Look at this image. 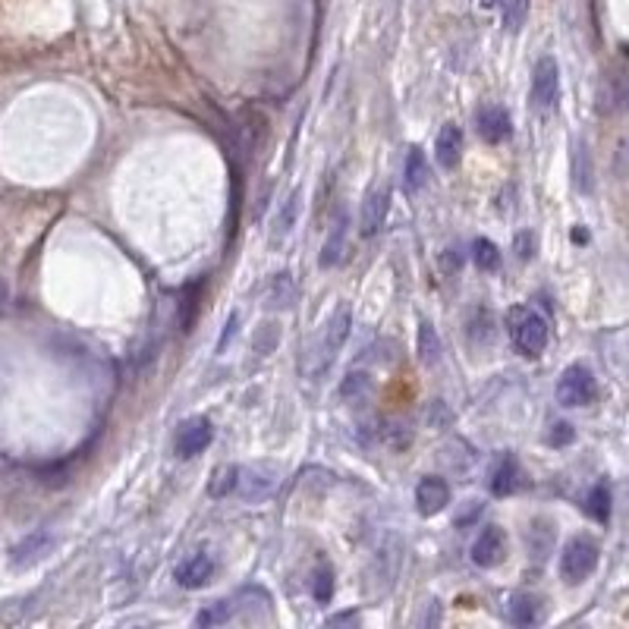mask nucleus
Wrapping results in <instances>:
<instances>
[{
  "instance_id": "33",
  "label": "nucleus",
  "mask_w": 629,
  "mask_h": 629,
  "mask_svg": "<svg viewBox=\"0 0 629 629\" xmlns=\"http://www.w3.org/2000/svg\"><path fill=\"white\" fill-rule=\"evenodd\" d=\"M479 318H482V324L479 321H469V337H475V334H479V340H472V343H479V346H488L491 340H494V315L488 312V309H479Z\"/></svg>"
},
{
  "instance_id": "30",
  "label": "nucleus",
  "mask_w": 629,
  "mask_h": 629,
  "mask_svg": "<svg viewBox=\"0 0 629 629\" xmlns=\"http://www.w3.org/2000/svg\"><path fill=\"white\" fill-rule=\"evenodd\" d=\"M312 598L318 604H328L334 598V570L331 567H318L312 576Z\"/></svg>"
},
{
  "instance_id": "28",
  "label": "nucleus",
  "mask_w": 629,
  "mask_h": 629,
  "mask_svg": "<svg viewBox=\"0 0 629 629\" xmlns=\"http://www.w3.org/2000/svg\"><path fill=\"white\" fill-rule=\"evenodd\" d=\"M293 296H296V287H293L290 274H274L271 290H268V309H277V306L284 309V306H290Z\"/></svg>"
},
{
  "instance_id": "10",
  "label": "nucleus",
  "mask_w": 629,
  "mask_h": 629,
  "mask_svg": "<svg viewBox=\"0 0 629 629\" xmlns=\"http://www.w3.org/2000/svg\"><path fill=\"white\" fill-rule=\"evenodd\" d=\"M488 488L494 497H510L516 491L526 488V472L519 466V460L513 453H504V457H497V463L488 472Z\"/></svg>"
},
{
  "instance_id": "2",
  "label": "nucleus",
  "mask_w": 629,
  "mask_h": 629,
  "mask_svg": "<svg viewBox=\"0 0 629 629\" xmlns=\"http://www.w3.org/2000/svg\"><path fill=\"white\" fill-rule=\"evenodd\" d=\"M507 324H510V340H513V346L523 356H529V359H535V356H541L545 353V346H548V321L541 318L535 309H529V306H516V309H510V315H507Z\"/></svg>"
},
{
  "instance_id": "22",
  "label": "nucleus",
  "mask_w": 629,
  "mask_h": 629,
  "mask_svg": "<svg viewBox=\"0 0 629 629\" xmlns=\"http://www.w3.org/2000/svg\"><path fill=\"white\" fill-rule=\"evenodd\" d=\"M419 359L425 365H438L441 359V337L431 321H419Z\"/></svg>"
},
{
  "instance_id": "24",
  "label": "nucleus",
  "mask_w": 629,
  "mask_h": 629,
  "mask_svg": "<svg viewBox=\"0 0 629 629\" xmlns=\"http://www.w3.org/2000/svg\"><path fill=\"white\" fill-rule=\"evenodd\" d=\"M472 262L479 271H497V265H501V249L491 240H485V236H479V240L472 243Z\"/></svg>"
},
{
  "instance_id": "37",
  "label": "nucleus",
  "mask_w": 629,
  "mask_h": 629,
  "mask_svg": "<svg viewBox=\"0 0 629 629\" xmlns=\"http://www.w3.org/2000/svg\"><path fill=\"white\" fill-rule=\"evenodd\" d=\"M359 623V614L346 611V614H337V617H328V626H356Z\"/></svg>"
},
{
  "instance_id": "12",
  "label": "nucleus",
  "mask_w": 629,
  "mask_h": 629,
  "mask_svg": "<svg viewBox=\"0 0 629 629\" xmlns=\"http://www.w3.org/2000/svg\"><path fill=\"white\" fill-rule=\"evenodd\" d=\"M447 504H450V485L441 475H425L416 485V510L422 516H438L447 510Z\"/></svg>"
},
{
  "instance_id": "18",
  "label": "nucleus",
  "mask_w": 629,
  "mask_h": 629,
  "mask_svg": "<svg viewBox=\"0 0 629 629\" xmlns=\"http://www.w3.org/2000/svg\"><path fill=\"white\" fill-rule=\"evenodd\" d=\"M428 161L422 155V148L419 145H412L409 148V155H406V164H403V186L409 192H419L422 186H428Z\"/></svg>"
},
{
  "instance_id": "11",
  "label": "nucleus",
  "mask_w": 629,
  "mask_h": 629,
  "mask_svg": "<svg viewBox=\"0 0 629 629\" xmlns=\"http://www.w3.org/2000/svg\"><path fill=\"white\" fill-rule=\"evenodd\" d=\"M387 211H390V186L381 183V186H372L362 202V218H359V233L365 236H375L384 221H387Z\"/></svg>"
},
{
  "instance_id": "27",
  "label": "nucleus",
  "mask_w": 629,
  "mask_h": 629,
  "mask_svg": "<svg viewBox=\"0 0 629 629\" xmlns=\"http://www.w3.org/2000/svg\"><path fill=\"white\" fill-rule=\"evenodd\" d=\"M236 475H240V466H218L208 482V494L211 497H227L236 491Z\"/></svg>"
},
{
  "instance_id": "15",
  "label": "nucleus",
  "mask_w": 629,
  "mask_h": 629,
  "mask_svg": "<svg viewBox=\"0 0 629 629\" xmlns=\"http://www.w3.org/2000/svg\"><path fill=\"white\" fill-rule=\"evenodd\" d=\"M463 129L457 123H444L441 133H438V142H435V158L444 170H453L460 167L463 161Z\"/></svg>"
},
{
  "instance_id": "17",
  "label": "nucleus",
  "mask_w": 629,
  "mask_h": 629,
  "mask_svg": "<svg viewBox=\"0 0 629 629\" xmlns=\"http://www.w3.org/2000/svg\"><path fill=\"white\" fill-rule=\"evenodd\" d=\"M346 214H340V218L334 221L328 240H324V249H321V268H337L343 262L346 255Z\"/></svg>"
},
{
  "instance_id": "25",
  "label": "nucleus",
  "mask_w": 629,
  "mask_h": 629,
  "mask_svg": "<svg viewBox=\"0 0 629 629\" xmlns=\"http://www.w3.org/2000/svg\"><path fill=\"white\" fill-rule=\"evenodd\" d=\"M199 296H202V284H189L183 290V299H180V328L189 334L192 324H195V315H199Z\"/></svg>"
},
{
  "instance_id": "16",
  "label": "nucleus",
  "mask_w": 629,
  "mask_h": 629,
  "mask_svg": "<svg viewBox=\"0 0 629 629\" xmlns=\"http://www.w3.org/2000/svg\"><path fill=\"white\" fill-rule=\"evenodd\" d=\"M541 617H545V604H541L538 595H529V592H516V595H510L507 620H510L513 626H538Z\"/></svg>"
},
{
  "instance_id": "14",
  "label": "nucleus",
  "mask_w": 629,
  "mask_h": 629,
  "mask_svg": "<svg viewBox=\"0 0 629 629\" xmlns=\"http://www.w3.org/2000/svg\"><path fill=\"white\" fill-rule=\"evenodd\" d=\"M51 545H54V538L48 532H32V535H26L23 541H19V545H13L10 563H13L16 570L35 567L38 560H45V554L51 551Z\"/></svg>"
},
{
  "instance_id": "6",
  "label": "nucleus",
  "mask_w": 629,
  "mask_h": 629,
  "mask_svg": "<svg viewBox=\"0 0 629 629\" xmlns=\"http://www.w3.org/2000/svg\"><path fill=\"white\" fill-rule=\"evenodd\" d=\"M560 98V70H557V60L554 57H541L535 63V73H532V104L535 111L548 114L557 107Z\"/></svg>"
},
{
  "instance_id": "7",
  "label": "nucleus",
  "mask_w": 629,
  "mask_h": 629,
  "mask_svg": "<svg viewBox=\"0 0 629 629\" xmlns=\"http://www.w3.org/2000/svg\"><path fill=\"white\" fill-rule=\"evenodd\" d=\"M214 441V425L208 416H192L177 428V438H173V450H177L180 460H192Z\"/></svg>"
},
{
  "instance_id": "23",
  "label": "nucleus",
  "mask_w": 629,
  "mask_h": 629,
  "mask_svg": "<svg viewBox=\"0 0 629 629\" xmlns=\"http://www.w3.org/2000/svg\"><path fill=\"white\" fill-rule=\"evenodd\" d=\"M573 173H576V186L582 192H592V155L589 148H585V142L573 145Z\"/></svg>"
},
{
  "instance_id": "34",
  "label": "nucleus",
  "mask_w": 629,
  "mask_h": 629,
  "mask_svg": "<svg viewBox=\"0 0 629 629\" xmlns=\"http://www.w3.org/2000/svg\"><path fill=\"white\" fill-rule=\"evenodd\" d=\"M545 441H548L551 447H567V444L576 441V428H573L570 422H554Z\"/></svg>"
},
{
  "instance_id": "31",
  "label": "nucleus",
  "mask_w": 629,
  "mask_h": 629,
  "mask_svg": "<svg viewBox=\"0 0 629 629\" xmlns=\"http://www.w3.org/2000/svg\"><path fill=\"white\" fill-rule=\"evenodd\" d=\"M501 4H504V29L519 32V26L529 16V0H501Z\"/></svg>"
},
{
  "instance_id": "38",
  "label": "nucleus",
  "mask_w": 629,
  "mask_h": 629,
  "mask_svg": "<svg viewBox=\"0 0 629 629\" xmlns=\"http://www.w3.org/2000/svg\"><path fill=\"white\" fill-rule=\"evenodd\" d=\"M573 243H589V233H585V230H573Z\"/></svg>"
},
{
  "instance_id": "1",
  "label": "nucleus",
  "mask_w": 629,
  "mask_h": 629,
  "mask_svg": "<svg viewBox=\"0 0 629 629\" xmlns=\"http://www.w3.org/2000/svg\"><path fill=\"white\" fill-rule=\"evenodd\" d=\"M350 328H353V312H350V306H343L340 302V306L334 309V315L321 324L318 334L309 340L306 350H302L299 372L306 378H312V381L328 372V368L334 365V359H337V353L343 350L346 337H350Z\"/></svg>"
},
{
  "instance_id": "21",
  "label": "nucleus",
  "mask_w": 629,
  "mask_h": 629,
  "mask_svg": "<svg viewBox=\"0 0 629 629\" xmlns=\"http://www.w3.org/2000/svg\"><path fill=\"white\" fill-rule=\"evenodd\" d=\"M585 513H589L595 523H607V519H611V488L604 482L592 485L589 497H585Z\"/></svg>"
},
{
  "instance_id": "13",
  "label": "nucleus",
  "mask_w": 629,
  "mask_h": 629,
  "mask_svg": "<svg viewBox=\"0 0 629 629\" xmlns=\"http://www.w3.org/2000/svg\"><path fill=\"white\" fill-rule=\"evenodd\" d=\"M214 570H218V563H214V557L205 554V551H199V554L186 557L173 576H177V585H183V589H202V585L211 582Z\"/></svg>"
},
{
  "instance_id": "32",
  "label": "nucleus",
  "mask_w": 629,
  "mask_h": 629,
  "mask_svg": "<svg viewBox=\"0 0 629 629\" xmlns=\"http://www.w3.org/2000/svg\"><path fill=\"white\" fill-rule=\"evenodd\" d=\"M230 604L227 601H214L208 604L205 611H199V617H195V626H218V623H227L230 620Z\"/></svg>"
},
{
  "instance_id": "4",
  "label": "nucleus",
  "mask_w": 629,
  "mask_h": 629,
  "mask_svg": "<svg viewBox=\"0 0 629 629\" xmlns=\"http://www.w3.org/2000/svg\"><path fill=\"white\" fill-rule=\"evenodd\" d=\"M280 485V466L274 463H252V466H243L240 475H236V491L246 504H265L268 497H274Z\"/></svg>"
},
{
  "instance_id": "8",
  "label": "nucleus",
  "mask_w": 629,
  "mask_h": 629,
  "mask_svg": "<svg viewBox=\"0 0 629 629\" xmlns=\"http://www.w3.org/2000/svg\"><path fill=\"white\" fill-rule=\"evenodd\" d=\"M475 133H479L482 142L488 145H501L513 136V120L510 111L501 104H482L475 111Z\"/></svg>"
},
{
  "instance_id": "26",
  "label": "nucleus",
  "mask_w": 629,
  "mask_h": 629,
  "mask_svg": "<svg viewBox=\"0 0 629 629\" xmlns=\"http://www.w3.org/2000/svg\"><path fill=\"white\" fill-rule=\"evenodd\" d=\"M368 394H372V381H368V375H362V372H350L343 378V384H340V397L346 403H359Z\"/></svg>"
},
{
  "instance_id": "3",
  "label": "nucleus",
  "mask_w": 629,
  "mask_h": 629,
  "mask_svg": "<svg viewBox=\"0 0 629 629\" xmlns=\"http://www.w3.org/2000/svg\"><path fill=\"white\" fill-rule=\"evenodd\" d=\"M598 557H601V551H598V545L592 538H585V535L570 538L567 548H563V554H560V579L567 585L585 582L595 573Z\"/></svg>"
},
{
  "instance_id": "36",
  "label": "nucleus",
  "mask_w": 629,
  "mask_h": 629,
  "mask_svg": "<svg viewBox=\"0 0 629 629\" xmlns=\"http://www.w3.org/2000/svg\"><path fill=\"white\" fill-rule=\"evenodd\" d=\"M236 324H240V312H233V315H230L227 328H224V334H221V340H218V353H224V350H227V343H230V340H233V334H236Z\"/></svg>"
},
{
  "instance_id": "9",
  "label": "nucleus",
  "mask_w": 629,
  "mask_h": 629,
  "mask_svg": "<svg viewBox=\"0 0 629 629\" xmlns=\"http://www.w3.org/2000/svg\"><path fill=\"white\" fill-rule=\"evenodd\" d=\"M507 557V532L501 526H485L472 541V563L482 570H494Z\"/></svg>"
},
{
  "instance_id": "29",
  "label": "nucleus",
  "mask_w": 629,
  "mask_h": 629,
  "mask_svg": "<svg viewBox=\"0 0 629 629\" xmlns=\"http://www.w3.org/2000/svg\"><path fill=\"white\" fill-rule=\"evenodd\" d=\"M551 541H554V529H551L548 523H541V519L526 532V545L532 548V554H535L538 560H545V557H548Z\"/></svg>"
},
{
  "instance_id": "35",
  "label": "nucleus",
  "mask_w": 629,
  "mask_h": 629,
  "mask_svg": "<svg viewBox=\"0 0 629 629\" xmlns=\"http://www.w3.org/2000/svg\"><path fill=\"white\" fill-rule=\"evenodd\" d=\"M532 249H535V236L532 233H519L516 236V255L523 258V262H529V258L535 255Z\"/></svg>"
},
{
  "instance_id": "39",
  "label": "nucleus",
  "mask_w": 629,
  "mask_h": 629,
  "mask_svg": "<svg viewBox=\"0 0 629 629\" xmlns=\"http://www.w3.org/2000/svg\"><path fill=\"white\" fill-rule=\"evenodd\" d=\"M479 4H482L485 10H494V7H501V0H479Z\"/></svg>"
},
{
  "instance_id": "5",
  "label": "nucleus",
  "mask_w": 629,
  "mask_h": 629,
  "mask_svg": "<svg viewBox=\"0 0 629 629\" xmlns=\"http://www.w3.org/2000/svg\"><path fill=\"white\" fill-rule=\"evenodd\" d=\"M557 400H560V406H567V409L592 406L598 400L595 375L585 365H570L567 372L560 375V381H557Z\"/></svg>"
},
{
  "instance_id": "19",
  "label": "nucleus",
  "mask_w": 629,
  "mask_h": 629,
  "mask_svg": "<svg viewBox=\"0 0 629 629\" xmlns=\"http://www.w3.org/2000/svg\"><path fill=\"white\" fill-rule=\"evenodd\" d=\"M296 218H299V192H293L290 199L277 208V218H274V227H271V243H284L287 236L293 233L296 227Z\"/></svg>"
},
{
  "instance_id": "20",
  "label": "nucleus",
  "mask_w": 629,
  "mask_h": 629,
  "mask_svg": "<svg viewBox=\"0 0 629 629\" xmlns=\"http://www.w3.org/2000/svg\"><path fill=\"white\" fill-rule=\"evenodd\" d=\"M623 101H626L623 76H617V73L604 76V82H601V101H598L601 111L604 114H614V111H620V107H623Z\"/></svg>"
}]
</instances>
